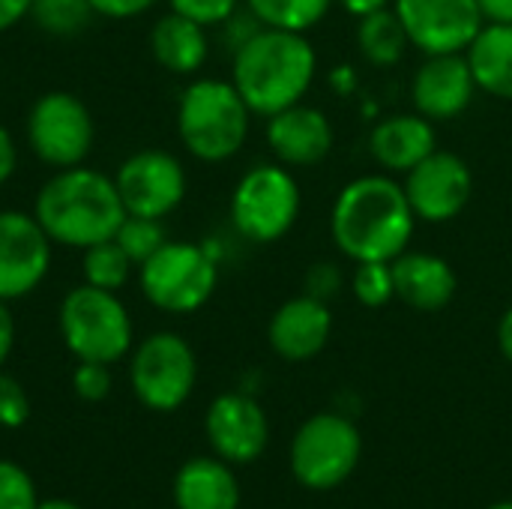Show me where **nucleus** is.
Wrapping results in <instances>:
<instances>
[{"label": "nucleus", "mask_w": 512, "mask_h": 509, "mask_svg": "<svg viewBox=\"0 0 512 509\" xmlns=\"http://www.w3.org/2000/svg\"><path fill=\"white\" fill-rule=\"evenodd\" d=\"M417 216L393 174H363L345 183L330 210V237L351 261H396L414 240Z\"/></svg>", "instance_id": "obj_1"}, {"label": "nucleus", "mask_w": 512, "mask_h": 509, "mask_svg": "<svg viewBox=\"0 0 512 509\" xmlns=\"http://www.w3.org/2000/svg\"><path fill=\"white\" fill-rule=\"evenodd\" d=\"M33 216L54 246L87 249L111 240L126 219L114 177L75 165L54 171L33 201Z\"/></svg>", "instance_id": "obj_2"}, {"label": "nucleus", "mask_w": 512, "mask_h": 509, "mask_svg": "<svg viewBox=\"0 0 512 509\" xmlns=\"http://www.w3.org/2000/svg\"><path fill=\"white\" fill-rule=\"evenodd\" d=\"M315 75L318 54L309 36L276 27H261L231 60V84L258 117L303 102Z\"/></svg>", "instance_id": "obj_3"}, {"label": "nucleus", "mask_w": 512, "mask_h": 509, "mask_svg": "<svg viewBox=\"0 0 512 509\" xmlns=\"http://www.w3.org/2000/svg\"><path fill=\"white\" fill-rule=\"evenodd\" d=\"M252 111L231 81L195 78L177 102V135L180 144L201 162L234 159L246 138Z\"/></svg>", "instance_id": "obj_4"}, {"label": "nucleus", "mask_w": 512, "mask_h": 509, "mask_svg": "<svg viewBox=\"0 0 512 509\" xmlns=\"http://www.w3.org/2000/svg\"><path fill=\"white\" fill-rule=\"evenodd\" d=\"M63 345L75 360L117 363L132 351V318L117 291L93 285L72 288L57 312Z\"/></svg>", "instance_id": "obj_5"}, {"label": "nucleus", "mask_w": 512, "mask_h": 509, "mask_svg": "<svg viewBox=\"0 0 512 509\" xmlns=\"http://www.w3.org/2000/svg\"><path fill=\"white\" fill-rule=\"evenodd\" d=\"M141 294L168 315H192L204 309L219 285V261L207 246L168 240L138 267Z\"/></svg>", "instance_id": "obj_6"}, {"label": "nucleus", "mask_w": 512, "mask_h": 509, "mask_svg": "<svg viewBox=\"0 0 512 509\" xmlns=\"http://www.w3.org/2000/svg\"><path fill=\"white\" fill-rule=\"evenodd\" d=\"M303 192L291 168L261 162L249 168L231 192V222L249 243H276L300 219Z\"/></svg>", "instance_id": "obj_7"}, {"label": "nucleus", "mask_w": 512, "mask_h": 509, "mask_svg": "<svg viewBox=\"0 0 512 509\" xmlns=\"http://www.w3.org/2000/svg\"><path fill=\"white\" fill-rule=\"evenodd\" d=\"M363 453L360 429L336 411L309 417L291 441V474L300 486L327 492L342 486Z\"/></svg>", "instance_id": "obj_8"}, {"label": "nucleus", "mask_w": 512, "mask_h": 509, "mask_svg": "<svg viewBox=\"0 0 512 509\" xmlns=\"http://www.w3.org/2000/svg\"><path fill=\"white\" fill-rule=\"evenodd\" d=\"M198 381V360L192 345L177 333L147 336L129 360V384L135 399L159 414H171L192 396Z\"/></svg>", "instance_id": "obj_9"}, {"label": "nucleus", "mask_w": 512, "mask_h": 509, "mask_svg": "<svg viewBox=\"0 0 512 509\" xmlns=\"http://www.w3.org/2000/svg\"><path fill=\"white\" fill-rule=\"evenodd\" d=\"M24 135L39 162L63 171L84 165L96 138V123L90 108L75 93L48 90L30 105Z\"/></svg>", "instance_id": "obj_10"}, {"label": "nucleus", "mask_w": 512, "mask_h": 509, "mask_svg": "<svg viewBox=\"0 0 512 509\" xmlns=\"http://www.w3.org/2000/svg\"><path fill=\"white\" fill-rule=\"evenodd\" d=\"M126 216L165 219L186 198V168L183 162L159 147L138 150L123 159L114 174Z\"/></svg>", "instance_id": "obj_11"}, {"label": "nucleus", "mask_w": 512, "mask_h": 509, "mask_svg": "<svg viewBox=\"0 0 512 509\" xmlns=\"http://www.w3.org/2000/svg\"><path fill=\"white\" fill-rule=\"evenodd\" d=\"M402 186L417 222L444 225L462 216L471 204L474 174L459 153L438 147L405 174Z\"/></svg>", "instance_id": "obj_12"}, {"label": "nucleus", "mask_w": 512, "mask_h": 509, "mask_svg": "<svg viewBox=\"0 0 512 509\" xmlns=\"http://www.w3.org/2000/svg\"><path fill=\"white\" fill-rule=\"evenodd\" d=\"M393 9L423 57L465 54L486 24L477 0H396Z\"/></svg>", "instance_id": "obj_13"}, {"label": "nucleus", "mask_w": 512, "mask_h": 509, "mask_svg": "<svg viewBox=\"0 0 512 509\" xmlns=\"http://www.w3.org/2000/svg\"><path fill=\"white\" fill-rule=\"evenodd\" d=\"M51 240L33 213L0 210V300L33 294L51 270Z\"/></svg>", "instance_id": "obj_14"}, {"label": "nucleus", "mask_w": 512, "mask_h": 509, "mask_svg": "<svg viewBox=\"0 0 512 509\" xmlns=\"http://www.w3.org/2000/svg\"><path fill=\"white\" fill-rule=\"evenodd\" d=\"M207 441L228 465L255 462L270 441V423L258 399L249 393H222L207 408Z\"/></svg>", "instance_id": "obj_15"}, {"label": "nucleus", "mask_w": 512, "mask_h": 509, "mask_svg": "<svg viewBox=\"0 0 512 509\" xmlns=\"http://www.w3.org/2000/svg\"><path fill=\"white\" fill-rule=\"evenodd\" d=\"M477 81L465 54H429L411 78L414 111L432 123L456 120L471 108Z\"/></svg>", "instance_id": "obj_16"}, {"label": "nucleus", "mask_w": 512, "mask_h": 509, "mask_svg": "<svg viewBox=\"0 0 512 509\" xmlns=\"http://www.w3.org/2000/svg\"><path fill=\"white\" fill-rule=\"evenodd\" d=\"M267 147L273 159L285 168H312L321 165L336 144V132L330 117L306 102H297L291 108H282L267 117L264 129Z\"/></svg>", "instance_id": "obj_17"}, {"label": "nucleus", "mask_w": 512, "mask_h": 509, "mask_svg": "<svg viewBox=\"0 0 512 509\" xmlns=\"http://www.w3.org/2000/svg\"><path fill=\"white\" fill-rule=\"evenodd\" d=\"M330 333H333L330 303L309 294L285 300L267 324L270 348L276 351V357L288 363L315 360L327 348Z\"/></svg>", "instance_id": "obj_18"}, {"label": "nucleus", "mask_w": 512, "mask_h": 509, "mask_svg": "<svg viewBox=\"0 0 512 509\" xmlns=\"http://www.w3.org/2000/svg\"><path fill=\"white\" fill-rule=\"evenodd\" d=\"M393 285L396 300L417 312H441L453 303L459 276L453 264L435 252H411L405 249L393 261Z\"/></svg>", "instance_id": "obj_19"}, {"label": "nucleus", "mask_w": 512, "mask_h": 509, "mask_svg": "<svg viewBox=\"0 0 512 509\" xmlns=\"http://www.w3.org/2000/svg\"><path fill=\"white\" fill-rule=\"evenodd\" d=\"M432 150H438L435 123L423 114H390L375 123L369 135V153L384 174H408Z\"/></svg>", "instance_id": "obj_20"}, {"label": "nucleus", "mask_w": 512, "mask_h": 509, "mask_svg": "<svg viewBox=\"0 0 512 509\" xmlns=\"http://www.w3.org/2000/svg\"><path fill=\"white\" fill-rule=\"evenodd\" d=\"M174 504L177 509H237L240 483L228 462H222L219 456H198L177 471Z\"/></svg>", "instance_id": "obj_21"}, {"label": "nucleus", "mask_w": 512, "mask_h": 509, "mask_svg": "<svg viewBox=\"0 0 512 509\" xmlns=\"http://www.w3.org/2000/svg\"><path fill=\"white\" fill-rule=\"evenodd\" d=\"M150 51L153 60L171 75H195L210 57L207 27L186 15L168 12L150 30Z\"/></svg>", "instance_id": "obj_22"}, {"label": "nucleus", "mask_w": 512, "mask_h": 509, "mask_svg": "<svg viewBox=\"0 0 512 509\" xmlns=\"http://www.w3.org/2000/svg\"><path fill=\"white\" fill-rule=\"evenodd\" d=\"M477 90L512 102V24H483L465 51Z\"/></svg>", "instance_id": "obj_23"}, {"label": "nucleus", "mask_w": 512, "mask_h": 509, "mask_svg": "<svg viewBox=\"0 0 512 509\" xmlns=\"http://www.w3.org/2000/svg\"><path fill=\"white\" fill-rule=\"evenodd\" d=\"M354 42H357V51L363 54V60L372 66H396L405 57V51L411 48L405 24L399 21L393 6L360 15Z\"/></svg>", "instance_id": "obj_24"}, {"label": "nucleus", "mask_w": 512, "mask_h": 509, "mask_svg": "<svg viewBox=\"0 0 512 509\" xmlns=\"http://www.w3.org/2000/svg\"><path fill=\"white\" fill-rule=\"evenodd\" d=\"M243 3L264 27L309 33L327 18L336 0H243Z\"/></svg>", "instance_id": "obj_25"}, {"label": "nucleus", "mask_w": 512, "mask_h": 509, "mask_svg": "<svg viewBox=\"0 0 512 509\" xmlns=\"http://www.w3.org/2000/svg\"><path fill=\"white\" fill-rule=\"evenodd\" d=\"M132 261L129 255L120 249V243L111 237V240H102L96 246H87L81 249V276L87 285L93 288H102V291H120L126 282H129V273H132Z\"/></svg>", "instance_id": "obj_26"}, {"label": "nucleus", "mask_w": 512, "mask_h": 509, "mask_svg": "<svg viewBox=\"0 0 512 509\" xmlns=\"http://www.w3.org/2000/svg\"><path fill=\"white\" fill-rule=\"evenodd\" d=\"M93 6L90 0H33L30 18L51 36H75L87 27Z\"/></svg>", "instance_id": "obj_27"}, {"label": "nucleus", "mask_w": 512, "mask_h": 509, "mask_svg": "<svg viewBox=\"0 0 512 509\" xmlns=\"http://www.w3.org/2000/svg\"><path fill=\"white\" fill-rule=\"evenodd\" d=\"M348 285H351V294H354V300L360 306L384 309L387 303L396 300L393 261H363V264H354Z\"/></svg>", "instance_id": "obj_28"}, {"label": "nucleus", "mask_w": 512, "mask_h": 509, "mask_svg": "<svg viewBox=\"0 0 512 509\" xmlns=\"http://www.w3.org/2000/svg\"><path fill=\"white\" fill-rule=\"evenodd\" d=\"M114 240L120 243V249L129 255V261L135 267H141L147 258H153L165 243H168V231L162 225V219H147V216H126L114 234Z\"/></svg>", "instance_id": "obj_29"}, {"label": "nucleus", "mask_w": 512, "mask_h": 509, "mask_svg": "<svg viewBox=\"0 0 512 509\" xmlns=\"http://www.w3.org/2000/svg\"><path fill=\"white\" fill-rule=\"evenodd\" d=\"M36 486L30 474L15 465L0 459V509H36Z\"/></svg>", "instance_id": "obj_30"}, {"label": "nucleus", "mask_w": 512, "mask_h": 509, "mask_svg": "<svg viewBox=\"0 0 512 509\" xmlns=\"http://www.w3.org/2000/svg\"><path fill=\"white\" fill-rule=\"evenodd\" d=\"M168 6L171 12L186 15L201 27H222L243 6V0H168Z\"/></svg>", "instance_id": "obj_31"}, {"label": "nucleus", "mask_w": 512, "mask_h": 509, "mask_svg": "<svg viewBox=\"0 0 512 509\" xmlns=\"http://www.w3.org/2000/svg\"><path fill=\"white\" fill-rule=\"evenodd\" d=\"M72 390L84 402H102L111 393V369H108V363L78 360V366L72 372Z\"/></svg>", "instance_id": "obj_32"}, {"label": "nucleus", "mask_w": 512, "mask_h": 509, "mask_svg": "<svg viewBox=\"0 0 512 509\" xmlns=\"http://www.w3.org/2000/svg\"><path fill=\"white\" fill-rule=\"evenodd\" d=\"M30 420V399L27 390L6 372H0V426L21 429Z\"/></svg>", "instance_id": "obj_33"}, {"label": "nucleus", "mask_w": 512, "mask_h": 509, "mask_svg": "<svg viewBox=\"0 0 512 509\" xmlns=\"http://www.w3.org/2000/svg\"><path fill=\"white\" fill-rule=\"evenodd\" d=\"M345 285V276L339 270V264L333 261H321V264H312L309 273H306V294L309 297H318L324 303H330Z\"/></svg>", "instance_id": "obj_34"}, {"label": "nucleus", "mask_w": 512, "mask_h": 509, "mask_svg": "<svg viewBox=\"0 0 512 509\" xmlns=\"http://www.w3.org/2000/svg\"><path fill=\"white\" fill-rule=\"evenodd\" d=\"M159 0H90V6H93V12L96 15H102V18H117V21H123V18H138V15H144L147 9H153Z\"/></svg>", "instance_id": "obj_35"}, {"label": "nucleus", "mask_w": 512, "mask_h": 509, "mask_svg": "<svg viewBox=\"0 0 512 509\" xmlns=\"http://www.w3.org/2000/svg\"><path fill=\"white\" fill-rule=\"evenodd\" d=\"M18 168V144L6 126H0V186L15 174Z\"/></svg>", "instance_id": "obj_36"}, {"label": "nucleus", "mask_w": 512, "mask_h": 509, "mask_svg": "<svg viewBox=\"0 0 512 509\" xmlns=\"http://www.w3.org/2000/svg\"><path fill=\"white\" fill-rule=\"evenodd\" d=\"M486 24H512V0H477Z\"/></svg>", "instance_id": "obj_37"}, {"label": "nucleus", "mask_w": 512, "mask_h": 509, "mask_svg": "<svg viewBox=\"0 0 512 509\" xmlns=\"http://www.w3.org/2000/svg\"><path fill=\"white\" fill-rule=\"evenodd\" d=\"M30 3L33 0H0V33L15 27L21 18H27L30 15Z\"/></svg>", "instance_id": "obj_38"}, {"label": "nucleus", "mask_w": 512, "mask_h": 509, "mask_svg": "<svg viewBox=\"0 0 512 509\" xmlns=\"http://www.w3.org/2000/svg\"><path fill=\"white\" fill-rule=\"evenodd\" d=\"M12 345H15V321H12V312H9V306L0 300V366L9 360V354H12Z\"/></svg>", "instance_id": "obj_39"}, {"label": "nucleus", "mask_w": 512, "mask_h": 509, "mask_svg": "<svg viewBox=\"0 0 512 509\" xmlns=\"http://www.w3.org/2000/svg\"><path fill=\"white\" fill-rule=\"evenodd\" d=\"M345 12H351L354 18H360V15H369V12H378V9H387V6H393L396 0H336Z\"/></svg>", "instance_id": "obj_40"}, {"label": "nucleus", "mask_w": 512, "mask_h": 509, "mask_svg": "<svg viewBox=\"0 0 512 509\" xmlns=\"http://www.w3.org/2000/svg\"><path fill=\"white\" fill-rule=\"evenodd\" d=\"M498 348H501V357L512 366V306L498 321Z\"/></svg>", "instance_id": "obj_41"}, {"label": "nucleus", "mask_w": 512, "mask_h": 509, "mask_svg": "<svg viewBox=\"0 0 512 509\" xmlns=\"http://www.w3.org/2000/svg\"><path fill=\"white\" fill-rule=\"evenodd\" d=\"M36 509H81L78 504H72V501H63V498H51V501H39Z\"/></svg>", "instance_id": "obj_42"}, {"label": "nucleus", "mask_w": 512, "mask_h": 509, "mask_svg": "<svg viewBox=\"0 0 512 509\" xmlns=\"http://www.w3.org/2000/svg\"><path fill=\"white\" fill-rule=\"evenodd\" d=\"M489 509H512V501H501V504H492Z\"/></svg>", "instance_id": "obj_43"}]
</instances>
